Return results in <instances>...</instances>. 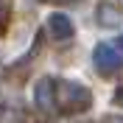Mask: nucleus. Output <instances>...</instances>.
Returning <instances> with one entry per match:
<instances>
[{"label": "nucleus", "instance_id": "f257e3e1", "mask_svg": "<svg viewBox=\"0 0 123 123\" xmlns=\"http://www.w3.org/2000/svg\"><path fill=\"white\" fill-rule=\"evenodd\" d=\"M56 92H59V104H64L70 109L90 106V90L78 81H56Z\"/></svg>", "mask_w": 123, "mask_h": 123}, {"label": "nucleus", "instance_id": "f03ea898", "mask_svg": "<svg viewBox=\"0 0 123 123\" xmlns=\"http://www.w3.org/2000/svg\"><path fill=\"white\" fill-rule=\"evenodd\" d=\"M95 67H98L101 73H115V70H120L123 67L120 50H115L109 42H101V45L95 48Z\"/></svg>", "mask_w": 123, "mask_h": 123}, {"label": "nucleus", "instance_id": "7ed1b4c3", "mask_svg": "<svg viewBox=\"0 0 123 123\" xmlns=\"http://www.w3.org/2000/svg\"><path fill=\"white\" fill-rule=\"evenodd\" d=\"M95 17H98V25L104 28H117L123 23V8L117 0H101L95 8Z\"/></svg>", "mask_w": 123, "mask_h": 123}, {"label": "nucleus", "instance_id": "20e7f679", "mask_svg": "<svg viewBox=\"0 0 123 123\" xmlns=\"http://www.w3.org/2000/svg\"><path fill=\"white\" fill-rule=\"evenodd\" d=\"M37 104L42 109H53V104H56V81H50V78H42L37 84Z\"/></svg>", "mask_w": 123, "mask_h": 123}, {"label": "nucleus", "instance_id": "39448f33", "mask_svg": "<svg viewBox=\"0 0 123 123\" xmlns=\"http://www.w3.org/2000/svg\"><path fill=\"white\" fill-rule=\"evenodd\" d=\"M50 34L53 39H70L73 37V23H70L67 14H50Z\"/></svg>", "mask_w": 123, "mask_h": 123}, {"label": "nucleus", "instance_id": "423d86ee", "mask_svg": "<svg viewBox=\"0 0 123 123\" xmlns=\"http://www.w3.org/2000/svg\"><path fill=\"white\" fill-rule=\"evenodd\" d=\"M101 123H123V117L120 115H109V117H104Z\"/></svg>", "mask_w": 123, "mask_h": 123}, {"label": "nucleus", "instance_id": "0eeeda50", "mask_svg": "<svg viewBox=\"0 0 123 123\" xmlns=\"http://www.w3.org/2000/svg\"><path fill=\"white\" fill-rule=\"evenodd\" d=\"M115 101H117V104H120V106H123V90H120V92H117V95H115Z\"/></svg>", "mask_w": 123, "mask_h": 123}]
</instances>
